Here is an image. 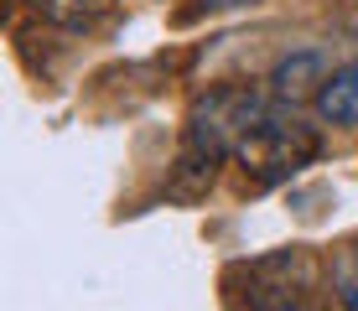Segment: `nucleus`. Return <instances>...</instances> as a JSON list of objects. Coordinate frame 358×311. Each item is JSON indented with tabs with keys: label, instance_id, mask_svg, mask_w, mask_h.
I'll return each mask as SVG.
<instances>
[{
	"label": "nucleus",
	"instance_id": "f257e3e1",
	"mask_svg": "<svg viewBox=\"0 0 358 311\" xmlns=\"http://www.w3.org/2000/svg\"><path fill=\"white\" fill-rule=\"evenodd\" d=\"M317 156H322V135L296 115H260L244 130V140L234 145V161H239L250 187H280L301 166H312Z\"/></svg>",
	"mask_w": 358,
	"mask_h": 311
},
{
	"label": "nucleus",
	"instance_id": "f03ea898",
	"mask_svg": "<svg viewBox=\"0 0 358 311\" xmlns=\"http://www.w3.org/2000/svg\"><path fill=\"white\" fill-rule=\"evenodd\" d=\"M260 115H265L260 94L239 89V83L213 89L208 99H197L192 115H187V151H182V166L208 171V177H213V166L224 156H234V145L244 140V130H250Z\"/></svg>",
	"mask_w": 358,
	"mask_h": 311
},
{
	"label": "nucleus",
	"instance_id": "7ed1b4c3",
	"mask_svg": "<svg viewBox=\"0 0 358 311\" xmlns=\"http://www.w3.org/2000/svg\"><path fill=\"white\" fill-rule=\"evenodd\" d=\"M250 306H301L306 291L317 285V265L306 249H280L250 265Z\"/></svg>",
	"mask_w": 358,
	"mask_h": 311
},
{
	"label": "nucleus",
	"instance_id": "20e7f679",
	"mask_svg": "<svg viewBox=\"0 0 358 311\" xmlns=\"http://www.w3.org/2000/svg\"><path fill=\"white\" fill-rule=\"evenodd\" d=\"M317 109H322V120H332V124H358V57L343 62V68H332L322 78Z\"/></svg>",
	"mask_w": 358,
	"mask_h": 311
},
{
	"label": "nucleus",
	"instance_id": "39448f33",
	"mask_svg": "<svg viewBox=\"0 0 358 311\" xmlns=\"http://www.w3.org/2000/svg\"><path fill=\"white\" fill-rule=\"evenodd\" d=\"M36 10H47V16L68 21V27H78V21L94 16V6H83V0H36Z\"/></svg>",
	"mask_w": 358,
	"mask_h": 311
},
{
	"label": "nucleus",
	"instance_id": "423d86ee",
	"mask_svg": "<svg viewBox=\"0 0 358 311\" xmlns=\"http://www.w3.org/2000/svg\"><path fill=\"white\" fill-rule=\"evenodd\" d=\"M338 296L348 306H358V259H348V265L338 270Z\"/></svg>",
	"mask_w": 358,
	"mask_h": 311
},
{
	"label": "nucleus",
	"instance_id": "0eeeda50",
	"mask_svg": "<svg viewBox=\"0 0 358 311\" xmlns=\"http://www.w3.org/2000/svg\"><path fill=\"white\" fill-rule=\"evenodd\" d=\"M229 6H255V0H203V10H229Z\"/></svg>",
	"mask_w": 358,
	"mask_h": 311
}]
</instances>
